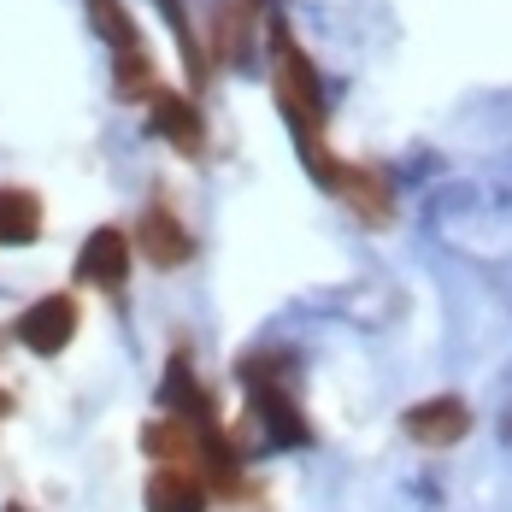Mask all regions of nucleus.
<instances>
[{
	"mask_svg": "<svg viewBox=\"0 0 512 512\" xmlns=\"http://www.w3.org/2000/svg\"><path fill=\"white\" fill-rule=\"evenodd\" d=\"M401 430H407L418 448H454V442H465V430H471V407H465L460 395H430V401L407 407Z\"/></svg>",
	"mask_w": 512,
	"mask_h": 512,
	"instance_id": "1a4fd4ad",
	"label": "nucleus"
},
{
	"mask_svg": "<svg viewBox=\"0 0 512 512\" xmlns=\"http://www.w3.org/2000/svg\"><path fill=\"white\" fill-rule=\"evenodd\" d=\"M142 106H148L154 136H165L183 159L206 154V118H201V106H195V95H183V89H154Z\"/></svg>",
	"mask_w": 512,
	"mask_h": 512,
	"instance_id": "0eeeda50",
	"label": "nucleus"
},
{
	"mask_svg": "<svg viewBox=\"0 0 512 512\" xmlns=\"http://www.w3.org/2000/svg\"><path fill=\"white\" fill-rule=\"evenodd\" d=\"M77 324H83L77 295H42L36 307H24L18 318H12V342L30 348L36 359H59L71 342H77Z\"/></svg>",
	"mask_w": 512,
	"mask_h": 512,
	"instance_id": "20e7f679",
	"label": "nucleus"
},
{
	"mask_svg": "<svg viewBox=\"0 0 512 512\" xmlns=\"http://www.w3.org/2000/svg\"><path fill=\"white\" fill-rule=\"evenodd\" d=\"M271 89H277V112H283L289 130H295L301 165L330 189V177H336L342 159L324 148V83H318V65L307 59V48L295 42V30H289L283 18L271 24Z\"/></svg>",
	"mask_w": 512,
	"mask_h": 512,
	"instance_id": "f257e3e1",
	"label": "nucleus"
},
{
	"mask_svg": "<svg viewBox=\"0 0 512 512\" xmlns=\"http://www.w3.org/2000/svg\"><path fill=\"white\" fill-rule=\"evenodd\" d=\"M6 512H36V507H24V501H6Z\"/></svg>",
	"mask_w": 512,
	"mask_h": 512,
	"instance_id": "2eb2a0df",
	"label": "nucleus"
},
{
	"mask_svg": "<svg viewBox=\"0 0 512 512\" xmlns=\"http://www.w3.org/2000/svg\"><path fill=\"white\" fill-rule=\"evenodd\" d=\"M236 377L248 389V424H259V442L265 448H307L312 424L283 377V354H248L236 365Z\"/></svg>",
	"mask_w": 512,
	"mask_h": 512,
	"instance_id": "f03ea898",
	"label": "nucleus"
},
{
	"mask_svg": "<svg viewBox=\"0 0 512 512\" xmlns=\"http://www.w3.org/2000/svg\"><path fill=\"white\" fill-rule=\"evenodd\" d=\"M259 24H265V0H212V59L218 65L248 59Z\"/></svg>",
	"mask_w": 512,
	"mask_h": 512,
	"instance_id": "9b49d317",
	"label": "nucleus"
},
{
	"mask_svg": "<svg viewBox=\"0 0 512 512\" xmlns=\"http://www.w3.org/2000/svg\"><path fill=\"white\" fill-rule=\"evenodd\" d=\"M130 230H118V224H101V230H89V242L77 248V283H95L101 295H124V283H130Z\"/></svg>",
	"mask_w": 512,
	"mask_h": 512,
	"instance_id": "423d86ee",
	"label": "nucleus"
},
{
	"mask_svg": "<svg viewBox=\"0 0 512 512\" xmlns=\"http://www.w3.org/2000/svg\"><path fill=\"white\" fill-rule=\"evenodd\" d=\"M330 195L348 201L365 224H389V218H395V189H389V177L371 171V165H348V159H342L336 177H330Z\"/></svg>",
	"mask_w": 512,
	"mask_h": 512,
	"instance_id": "f8f14e48",
	"label": "nucleus"
},
{
	"mask_svg": "<svg viewBox=\"0 0 512 512\" xmlns=\"http://www.w3.org/2000/svg\"><path fill=\"white\" fill-rule=\"evenodd\" d=\"M42 242V201L18 183H0V248H30Z\"/></svg>",
	"mask_w": 512,
	"mask_h": 512,
	"instance_id": "ddd939ff",
	"label": "nucleus"
},
{
	"mask_svg": "<svg viewBox=\"0 0 512 512\" xmlns=\"http://www.w3.org/2000/svg\"><path fill=\"white\" fill-rule=\"evenodd\" d=\"M159 12H165V24L177 30V48H183V65H189V77H195V83H206V65H212V59H206V53H201V42H195L189 6H183V0H159Z\"/></svg>",
	"mask_w": 512,
	"mask_h": 512,
	"instance_id": "4468645a",
	"label": "nucleus"
},
{
	"mask_svg": "<svg viewBox=\"0 0 512 512\" xmlns=\"http://www.w3.org/2000/svg\"><path fill=\"white\" fill-rule=\"evenodd\" d=\"M83 6H89L95 36L112 48V83H118V101H148V95L159 89L154 53H148V42H142L136 18L124 12V0H83Z\"/></svg>",
	"mask_w": 512,
	"mask_h": 512,
	"instance_id": "7ed1b4c3",
	"label": "nucleus"
},
{
	"mask_svg": "<svg viewBox=\"0 0 512 512\" xmlns=\"http://www.w3.org/2000/svg\"><path fill=\"white\" fill-rule=\"evenodd\" d=\"M142 507L148 512H206L212 507V489H206L201 465H154L148 489H142Z\"/></svg>",
	"mask_w": 512,
	"mask_h": 512,
	"instance_id": "9d476101",
	"label": "nucleus"
},
{
	"mask_svg": "<svg viewBox=\"0 0 512 512\" xmlns=\"http://www.w3.org/2000/svg\"><path fill=\"white\" fill-rule=\"evenodd\" d=\"M159 407H165V418H183V424H201V430L218 424V401H212V389L195 377V359L189 354H171L165 377H159Z\"/></svg>",
	"mask_w": 512,
	"mask_h": 512,
	"instance_id": "6e6552de",
	"label": "nucleus"
},
{
	"mask_svg": "<svg viewBox=\"0 0 512 512\" xmlns=\"http://www.w3.org/2000/svg\"><path fill=\"white\" fill-rule=\"evenodd\" d=\"M130 248H142V259H148L154 271H177V265L195 259V236H189V224H183L165 201H148V212H142L136 230H130Z\"/></svg>",
	"mask_w": 512,
	"mask_h": 512,
	"instance_id": "39448f33",
	"label": "nucleus"
}]
</instances>
